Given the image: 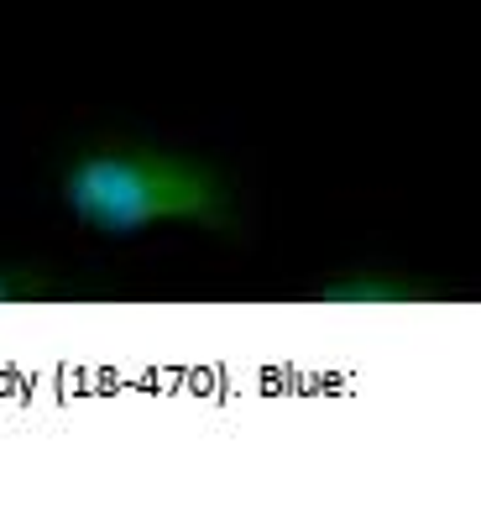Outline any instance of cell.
Returning <instances> with one entry per match:
<instances>
[{
    "instance_id": "3957f363",
    "label": "cell",
    "mask_w": 481,
    "mask_h": 512,
    "mask_svg": "<svg viewBox=\"0 0 481 512\" xmlns=\"http://www.w3.org/2000/svg\"><path fill=\"white\" fill-rule=\"evenodd\" d=\"M63 283L48 267H21V262H0V309L11 304H42V298H58Z\"/></svg>"
},
{
    "instance_id": "7a4b0ae2",
    "label": "cell",
    "mask_w": 481,
    "mask_h": 512,
    "mask_svg": "<svg viewBox=\"0 0 481 512\" xmlns=\"http://www.w3.org/2000/svg\"><path fill=\"white\" fill-rule=\"evenodd\" d=\"M319 298H330V304H408V298H419V288H408L403 277L351 272V277H340V283H325Z\"/></svg>"
},
{
    "instance_id": "6da1fadb",
    "label": "cell",
    "mask_w": 481,
    "mask_h": 512,
    "mask_svg": "<svg viewBox=\"0 0 481 512\" xmlns=\"http://www.w3.org/2000/svg\"><path fill=\"white\" fill-rule=\"evenodd\" d=\"M58 194L89 236L131 241L152 225L236 230V194L220 168L152 142H95L63 162Z\"/></svg>"
}]
</instances>
